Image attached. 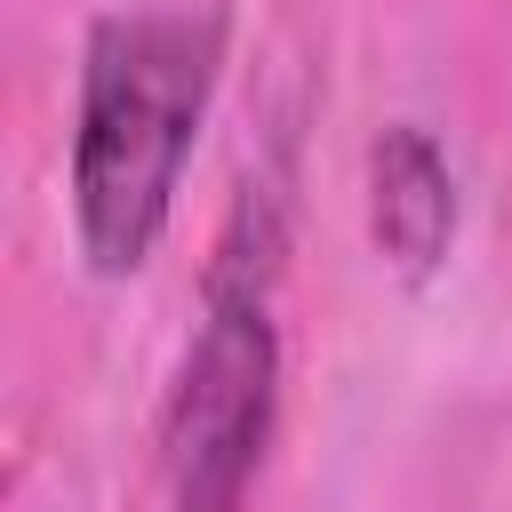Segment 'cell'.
Returning a JSON list of instances; mask_svg holds the SVG:
<instances>
[{
	"mask_svg": "<svg viewBox=\"0 0 512 512\" xmlns=\"http://www.w3.org/2000/svg\"><path fill=\"white\" fill-rule=\"evenodd\" d=\"M368 232L408 280H424L456 240V168L416 120H392L368 144Z\"/></svg>",
	"mask_w": 512,
	"mask_h": 512,
	"instance_id": "obj_3",
	"label": "cell"
},
{
	"mask_svg": "<svg viewBox=\"0 0 512 512\" xmlns=\"http://www.w3.org/2000/svg\"><path fill=\"white\" fill-rule=\"evenodd\" d=\"M272 232L256 248L224 240L208 272V312L176 360L168 408H160V504L168 512H240L272 416H280V328H272Z\"/></svg>",
	"mask_w": 512,
	"mask_h": 512,
	"instance_id": "obj_2",
	"label": "cell"
},
{
	"mask_svg": "<svg viewBox=\"0 0 512 512\" xmlns=\"http://www.w3.org/2000/svg\"><path fill=\"white\" fill-rule=\"evenodd\" d=\"M216 72H224L216 8L96 16L80 56V120H72V232L88 272L128 280L152 264L176 216V184L200 144Z\"/></svg>",
	"mask_w": 512,
	"mask_h": 512,
	"instance_id": "obj_1",
	"label": "cell"
}]
</instances>
